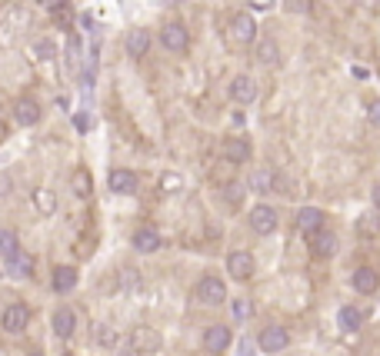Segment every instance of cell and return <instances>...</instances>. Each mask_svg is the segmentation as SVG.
I'll use <instances>...</instances> for the list:
<instances>
[{
  "label": "cell",
  "instance_id": "5b68a950",
  "mask_svg": "<svg viewBox=\"0 0 380 356\" xmlns=\"http://www.w3.org/2000/svg\"><path fill=\"white\" fill-rule=\"evenodd\" d=\"M257 346H261L264 353H283L291 346V333L283 326H264L261 336H257Z\"/></svg>",
  "mask_w": 380,
  "mask_h": 356
},
{
  "label": "cell",
  "instance_id": "4dcf8cb0",
  "mask_svg": "<svg viewBox=\"0 0 380 356\" xmlns=\"http://www.w3.org/2000/svg\"><path fill=\"white\" fill-rule=\"evenodd\" d=\"M234 316H237V320H250V316H254V303L250 300H234Z\"/></svg>",
  "mask_w": 380,
  "mask_h": 356
},
{
  "label": "cell",
  "instance_id": "d6986e66",
  "mask_svg": "<svg viewBox=\"0 0 380 356\" xmlns=\"http://www.w3.org/2000/svg\"><path fill=\"white\" fill-rule=\"evenodd\" d=\"M77 270L74 267H54V277H50V287H54V293H70L77 287Z\"/></svg>",
  "mask_w": 380,
  "mask_h": 356
},
{
  "label": "cell",
  "instance_id": "4fadbf2b",
  "mask_svg": "<svg viewBox=\"0 0 380 356\" xmlns=\"http://www.w3.org/2000/svg\"><path fill=\"white\" fill-rule=\"evenodd\" d=\"M13 120L21 123V127H33V123H40V104L31 97H21L13 104Z\"/></svg>",
  "mask_w": 380,
  "mask_h": 356
},
{
  "label": "cell",
  "instance_id": "9c48e42d",
  "mask_svg": "<svg viewBox=\"0 0 380 356\" xmlns=\"http://www.w3.org/2000/svg\"><path fill=\"white\" fill-rule=\"evenodd\" d=\"M310 253H314L317 260H330L337 253V237L330 233V230H317V233H310Z\"/></svg>",
  "mask_w": 380,
  "mask_h": 356
},
{
  "label": "cell",
  "instance_id": "f546056e",
  "mask_svg": "<svg viewBox=\"0 0 380 356\" xmlns=\"http://www.w3.org/2000/svg\"><path fill=\"white\" fill-rule=\"evenodd\" d=\"M33 200H37V210H40V213H54L57 210V196L50 194V190H37Z\"/></svg>",
  "mask_w": 380,
  "mask_h": 356
},
{
  "label": "cell",
  "instance_id": "7a4b0ae2",
  "mask_svg": "<svg viewBox=\"0 0 380 356\" xmlns=\"http://www.w3.org/2000/svg\"><path fill=\"white\" fill-rule=\"evenodd\" d=\"M247 223L254 233H261V237H271L273 230H277V210L271 204H257L254 210L247 213Z\"/></svg>",
  "mask_w": 380,
  "mask_h": 356
},
{
  "label": "cell",
  "instance_id": "d4e9b609",
  "mask_svg": "<svg viewBox=\"0 0 380 356\" xmlns=\"http://www.w3.org/2000/svg\"><path fill=\"white\" fill-rule=\"evenodd\" d=\"M21 253V243H17V233L13 230H0V260L7 263Z\"/></svg>",
  "mask_w": 380,
  "mask_h": 356
},
{
  "label": "cell",
  "instance_id": "484cf974",
  "mask_svg": "<svg viewBox=\"0 0 380 356\" xmlns=\"http://www.w3.org/2000/svg\"><path fill=\"white\" fill-rule=\"evenodd\" d=\"M357 233L364 240H377L380 237V213H364L357 220Z\"/></svg>",
  "mask_w": 380,
  "mask_h": 356
},
{
  "label": "cell",
  "instance_id": "8fae6325",
  "mask_svg": "<svg viewBox=\"0 0 380 356\" xmlns=\"http://www.w3.org/2000/svg\"><path fill=\"white\" fill-rule=\"evenodd\" d=\"M131 346L134 353H153V350H161V333L151 326H137L131 333Z\"/></svg>",
  "mask_w": 380,
  "mask_h": 356
},
{
  "label": "cell",
  "instance_id": "8d00e7d4",
  "mask_svg": "<svg viewBox=\"0 0 380 356\" xmlns=\"http://www.w3.org/2000/svg\"><path fill=\"white\" fill-rule=\"evenodd\" d=\"M37 4H40V7H47V11H50V7H54L57 0H37Z\"/></svg>",
  "mask_w": 380,
  "mask_h": 356
},
{
  "label": "cell",
  "instance_id": "5bb4252c",
  "mask_svg": "<svg viewBox=\"0 0 380 356\" xmlns=\"http://www.w3.org/2000/svg\"><path fill=\"white\" fill-rule=\"evenodd\" d=\"M297 230L300 233H317V230H324V210H317V206H300L297 210Z\"/></svg>",
  "mask_w": 380,
  "mask_h": 356
},
{
  "label": "cell",
  "instance_id": "836d02e7",
  "mask_svg": "<svg viewBox=\"0 0 380 356\" xmlns=\"http://www.w3.org/2000/svg\"><path fill=\"white\" fill-rule=\"evenodd\" d=\"M74 123H77V130H87L90 127V117H87V113H77Z\"/></svg>",
  "mask_w": 380,
  "mask_h": 356
},
{
  "label": "cell",
  "instance_id": "7c38bea8",
  "mask_svg": "<svg viewBox=\"0 0 380 356\" xmlns=\"http://www.w3.org/2000/svg\"><path fill=\"white\" fill-rule=\"evenodd\" d=\"M254 97H257V84H254V77L237 74L234 80H230V100H234V104H250Z\"/></svg>",
  "mask_w": 380,
  "mask_h": 356
},
{
  "label": "cell",
  "instance_id": "30bf717a",
  "mask_svg": "<svg viewBox=\"0 0 380 356\" xmlns=\"http://www.w3.org/2000/svg\"><path fill=\"white\" fill-rule=\"evenodd\" d=\"M350 287L357 293H377V287H380V273L374 270V267H357V270L350 273Z\"/></svg>",
  "mask_w": 380,
  "mask_h": 356
},
{
  "label": "cell",
  "instance_id": "8992f818",
  "mask_svg": "<svg viewBox=\"0 0 380 356\" xmlns=\"http://www.w3.org/2000/svg\"><path fill=\"white\" fill-rule=\"evenodd\" d=\"M161 40L163 47L170 50V54H184L187 47H190V33H187L184 23H163V30H161Z\"/></svg>",
  "mask_w": 380,
  "mask_h": 356
},
{
  "label": "cell",
  "instance_id": "6da1fadb",
  "mask_svg": "<svg viewBox=\"0 0 380 356\" xmlns=\"http://www.w3.org/2000/svg\"><path fill=\"white\" fill-rule=\"evenodd\" d=\"M197 300L207 303V306H220V303L227 300V283L220 280L217 273L200 277V283H197Z\"/></svg>",
  "mask_w": 380,
  "mask_h": 356
},
{
  "label": "cell",
  "instance_id": "1f68e13d",
  "mask_svg": "<svg viewBox=\"0 0 380 356\" xmlns=\"http://www.w3.org/2000/svg\"><path fill=\"white\" fill-rule=\"evenodd\" d=\"M240 200H244V187H240V184H230V187H227V204H230V206H237Z\"/></svg>",
  "mask_w": 380,
  "mask_h": 356
},
{
  "label": "cell",
  "instance_id": "ba28073f",
  "mask_svg": "<svg viewBox=\"0 0 380 356\" xmlns=\"http://www.w3.org/2000/svg\"><path fill=\"white\" fill-rule=\"evenodd\" d=\"M230 326H224V323H214V326H207V333H204V350L207 353H214V356H220L224 350L230 346Z\"/></svg>",
  "mask_w": 380,
  "mask_h": 356
},
{
  "label": "cell",
  "instance_id": "4316f807",
  "mask_svg": "<svg viewBox=\"0 0 380 356\" xmlns=\"http://www.w3.org/2000/svg\"><path fill=\"white\" fill-rule=\"evenodd\" d=\"M257 60H261V64H277V60H281V47H277V40L267 37V40L257 43Z\"/></svg>",
  "mask_w": 380,
  "mask_h": 356
},
{
  "label": "cell",
  "instance_id": "9a60e30c",
  "mask_svg": "<svg viewBox=\"0 0 380 356\" xmlns=\"http://www.w3.org/2000/svg\"><path fill=\"white\" fill-rule=\"evenodd\" d=\"M54 336H60V340H70L74 336V330H77V313L70 310V306H57L54 310Z\"/></svg>",
  "mask_w": 380,
  "mask_h": 356
},
{
  "label": "cell",
  "instance_id": "e0dca14e",
  "mask_svg": "<svg viewBox=\"0 0 380 356\" xmlns=\"http://www.w3.org/2000/svg\"><path fill=\"white\" fill-rule=\"evenodd\" d=\"M134 250L137 253H157L161 250V233L153 227H137L134 230Z\"/></svg>",
  "mask_w": 380,
  "mask_h": 356
},
{
  "label": "cell",
  "instance_id": "44dd1931",
  "mask_svg": "<svg viewBox=\"0 0 380 356\" xmlns=\"http://www.w3.org/2000/svg\"><path fill=\"white\" fill-rule=\"evenodd\" d=\"M70 190H74V196L87 200V196L94 194V177H90L84 167H77V170L70 173Z\"/></svg>",
  "mask_w": 380,
  "mask_h": 356
},
{
  "label": "cell",
  "instance_id": "3957f363",
  "mask_svg": "<svg viewBox=\"0 0 380 356\" xmlns=\"http://www.w3.org/2000/svg\"><path fill=\"white\" fill-rule=\"evenodd\" d=\"M227 273L237 283H247L250 277L257 273V263H254V257H250L247 250H234V253L227 257Z\"/></svg>",
  "mask_w": 380,
  "mask_h": 356
},
{
  "label": "cell",
  "instance_id": "f1b7e54d",
  "mask_svg": "<svg viewBox=\"0 0 380 356\" xmlns=\"http://www.w3.org/2000/svg\"><path fill=\"white\" fill-rule=\"evenodd\" d=\"M94 336H97V343H100V346H107V350H110V346H117V343H120L117 330H110L107 323H97V326H94Z\"/></svg>",
  "mask_w": 380,
  "mask_h": 356
},
{
  "label": "cell",
  "instance_id": "d6a6232c",
  "mask_svg": "<svg viewBox=\"0 0 380 356\" xmlns=\"http://www.w3.org/2000/svg\"><path fill=\"white\" fill-rule=\"evenodd\" d=\"M367 117H370V123L380 130V100H370V107H367Z\"/></svg>",
  "mask_w": 380,
  "mask_h": 356
},
{
  "label": "cell",
  "instance_id": "74e56055",
  "mask_svg": "<svg viewBox=\"0 0 380 356\" xmlns=\"http://www.w3.org/2000/svg\"><path fill=\"white\" fill-rule=\"evenodd\" d=\"M31 356H44V353H40V350H31Z\"/></svg>",
  "mask_w": 380,
  "mask_h": 356
},
{
  "label": "cell",
  "instance_id": "ffe728a7",
  "mask_svg": "<svg viewBox=\"0 0 380 356\" xmlns=\"http://www.w3.org/2000/svg\"><path fill=\"white\" fill-rule=\"evenodd\" d=\"M4 267H7V273H11V277H17V280H27V277H33V257H31V253H23V250L13 260H7Z\"/></svg>",
  "mask_w": 380,
  "mask_h": 356
},
{
  "label": "cell",
  "instance_id": "2e32d148",
  "mask_svg": "<svg viewBox=\"0 0 380 356\" xmlns=\"http://www.w3.org/2000/svg\"><path fill=\"white\" fill-rule=\"evenodd\" d=\"M107 187H110V194H134L137 190V173L134 170H110V177H107Z\"/></svg>",
  "mask_w": 380,
  "mask_h": 356
},
{
  "label": "cell",
  "instance_id": "f35d334b",
  "mask_svg": "<svg viewBox=\"0 0 380 356\" xmlns=\"http://www.w3.org/2000/svg\"><path fill=\"white\" fill-rule=\"evenodd\" d=\"M60 356H74V353H60Z\"/></svg>",
  "mask_w": 380,
  "mask_h": 356
},
{
  "label": "cell",
  "instance_id": "e575fe53",
  "mask_svg": "<svg viewBox=\"0 0 380 356\" xmlns=\"http://www.w3.org/2000/svg\"><path fill=\"white\" fill-rule=\"evenodd\" d=\"M370 200H374V210H377V213H380V184L374 187V194H370Z\"/></svg>",
  "mask_w": 380,
  "mask_h": 356
},
{
  "label": "cell",
  "instance_id": "52a82bcc",
  "mask_svg": "<svg viewBox=\"0 0 380 356\" xmlns=\"http://www.w3.org/2000/svg\"><path fill=\"white\" fill-rule=\"evenodd\" d=\"M0 326L7 330V333H23L27 326H31V310L23 306V303H11L4 316H0Z\"/></svg>",
  "mask_w": 380,
  "mask_h": 356
},
{
  "label": "cell",
  "instance_id": "ac0fdd59",
  "mask_svg": "<svg viewBox=\"0 0 380 356\" xmlns=\"http://www.w3.org/2000/svg\"><path fill=\"white\" fill-rule=\"evenodd\" d=\"M250 153H254V147H250L247 137H230V140L224 143V157H227L230 163H247Z\"/></svg>",
  "mask_w": 380,
  "mask_h": 356
},
{
  "label": "cell",
  "instance_id": "277c9868",
  "mask_svg": "<svg viewBox=\"0 0 380 356\" xmlns=\"http://www.w3.org/2000/svg\"><path fill=\"white\" fill-rule=\"evenodd\" d=\"M254 37H257L254 17H250V13H237V17L230 21V43H234V47H247V43H254Z\"/></svg>",
  "mask_w": 380,
  "mask_h": 356
},
{
  "label": "cell",
  "instance_id": "7402d4cb",
  "mask_svg": "<svg viewBox=\"0 0 380 356\" xmlns=\"http://www.w3.org/2000/svg\"><path fill=\"white\" fill-rule=\"evenodd\" d=\"M337 323H340V330H344V333H357L360 326H364V313H360L357 306H340Z\"/></svg>",
  "mask_w": 380,
  "mask_h": 356
},
{
  "label": "cell",
  "instance_id": "d590c367",
  "mask_svg": "<svg viewBox=\"0 0 380 356\" xmlns=\"http://www.w3.org/2000/svg\"><path fill=\"white\" fill-rule=\"evenodd\" d=\"M0 190H11V180H7V177H0Z\"/></svg>",
  "mask_w": 380,
  "mask_h": 356
},
{
  "label": "cell",
  "instance_id": "83f0119b",
  "mask_svg": "<svg viewBox=\"0 0 380 356\" xmlns=\"http://www.w3.org/2000/svg\"><path fill=\"white\" fill-rule=\"evenodd\" d=\"M50 13H54V21L60 23V27H70V21H74V7H70V0H57L54 7H50Z\"/></svg>",
  "mask_w": 380,
  "mask_h": 356
},
{
  "label": "cell",
  "instance_id": "603a6c76",
  "mask_svg": "<svg viewBox=\"0 0 380 356\" xmlns=\"http://www.w3.org/2000/svg\"><path fill=\"white\" fill-rule=\"evenodd\" d=\"M147 50H151V33L147 30H131L127 33V54H131L134 60H141Z\"/></svg>",
  "mask_w": 380,
  "mask_h": 356
},
{
  "label": "cell",
  "instance_id": "cb8c5ba5",
  "mask_svg": "<svg viewBox=\"0 0 380 356\" xmlns=\"http://www.w3.org/2000/svg\"><path fill=\"white\" fill-rule=\"evenodd\" d=\"M273 187H277V173H273V170H267V167H264V170L250 173V190H254V194H271Z\"/></svg>",
  "mask_w": 380,
  "mask_h": 356
}]
</instances>
